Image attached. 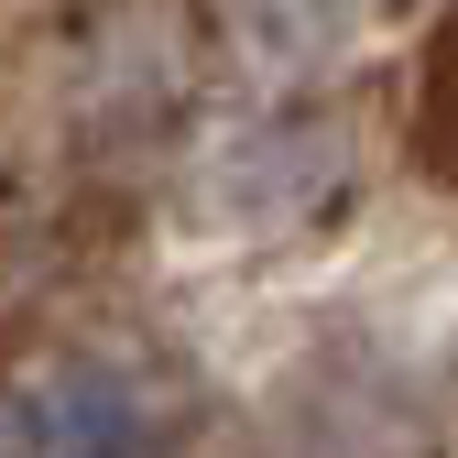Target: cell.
I'll return each mask as SVG.
<instances>
[{
	"label": "cell",
	"mask_w": 458,
	"mask_h": 458,
	"mask_svg": "<svg viewBox=\"0 0 458 458\" xmlns=\"http://www.w3.org/2000/svg\"><path fill=\"white\" fill-rule=\"evenodd\" d=\"M229 22H241V44L262 55L273 77H317V66L350 55L360 0H229Z\"/></svg>",
	"instance_id": "cell-3"
},
{
	"label": "cell",
	"mask_w": 458,
	"mask_h": 458,
	"mask_svg": "<svg viewBox=\"0 0 458 458\" xmlns=\"http://www.w3.org/2000/svg\"><path fill=\"white\" fill-rule=\"evenodd\" d=\"M338 175H350V142H338V121L273 109V121H241V131L208 153L197 218H208V229H295L306 208L338 197Z\"/></svg>",
	"instance_id": "cell-2"
},
{
	"label": "cell",
	"mask_w": 458,
	"mask_h": 458,
	"mask_svg": "<svg viewBox=\"0 0 458 458\" xmlns=\"http://www.w3.org/2000/svg\"><path fill=\"white\" fill-rule=\"evenodd\" d=\"M437 415L415 371L371 338H327L284 371V447L295 458H426Z\"/></svg>",
	"instance_id": "cell-1"
},
{
	"label": "cell",
	"mask_w": 458,
	"mask_h": 458,
	"mask_svg": "<svg viewBox=\"0 0 458 458\" xmlns=\"http://www.w3.org/2000/svg\"><path fill=\"white\" fill-rule=\"evenodd\" d=\"M426 164H437V175L458 186V22L437 33V55H426Z\"/></svg>",
	"instance_id": "cell-4"
}]
</instances>
